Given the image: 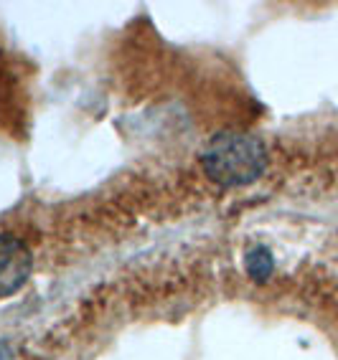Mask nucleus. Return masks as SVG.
I'll return each instance as SVG.
<instances>
[{"label": "nucleus", "mask_w": 338, "mask_h": 360, "mask_svg": "<svg viewBox=\"0 0 338 360\" xmlns=\"http://www.w3.org/2000/svg\"><path fill=\"white\" fill-rule=\"evenodd\" d=\"M267 167L265 142L244 132H227L208 142L201 153V170L221 188H242L260 180Z\"/></svg>", "instance_id": "obj_1"}, {"label": "nucleus", "mask_w": 338, "mask_h": 360, "mask_svg": "<svg viewBox=\"0 0 338 360\" xmlns=\"http://www.w3.org/2000/svg\"><path fill=\"white\" fill-rule=\"evenodd\" d=\"M33 271V254L15 233H0V300L11 297L28 282Z\"/></svg>", "instance_id": "obj_2"}, {"label": "nucleus", "mask_w": 338, "mask_h": 360, "mask_svg": "<svg viewBox=\"0 0 338 360\" xmlns=\"http://www.w3.org/2000/svg\"><path fill=\"white\" fill-rule=\"evenodd\" d=\"M247 271L257 279L267 277V274L273 271V259H270V254H267V251H262V249L252 251V254L247 257Z\"/></svg>", "instance_id": "obj_3"}]
</instances>
